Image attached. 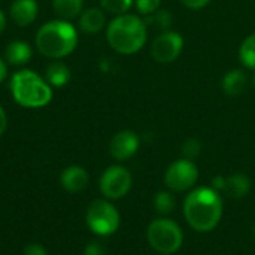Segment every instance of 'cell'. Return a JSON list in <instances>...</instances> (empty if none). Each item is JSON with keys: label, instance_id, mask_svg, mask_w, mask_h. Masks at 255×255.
Segmentation results:
<instances>
[{"label": "cell", "instance_id": "9", "mask_svg": "<svg viewBox=\"0 0 255 255\" xmlns=\"http://www.w3.org/2000/svg\"><path fill=\"white\" fill-rule=\"evenodd\" d=\"M184 51V37L175 31H161L151 45V55L160 64H169L179 58Z\"/></svg>", "mask_w": 255, "mask_h": 255}, {"label": "cell", "instance_id": "11", "mask_svg": "<svg viewBox=\"0 0 255 255\" xmlns=\"http://www.w3.org/2000/svg\"><path fill=\"white\" fill-rule=\"evenodd\" d=\"M60 182L63 188L69 193H79L87 188L90 182L88 172L81 166H69L61 172Z\"/></svg>", "mask_w": 255, "mask_h": 255}, {"label": "cell", "instance_id": "3", "mask_svg": "<svg viewBox=\"0 0 255 255\" xmlns=\"http://www.w3.org/2000/svg\"><path fill=\"white\" fill-rule=\"evenodd\" d=\"M78 31L66 19H54L43 24L36 34L37 51L48 58H63L75 51Z\"/></svg>", "mask_w": 255, "mask_h": 255}, {"label": "cell", "instance_id": "32", "mask_svg": "<svg viewBox=\"0 0 255 255\" xmlns=\"http://www.w3.org/2000/svg\"><path fill=\"white\" fill-rule=\"evenodd\" d=\"M250 84H251V85L255 88V70H254V73H253V76L250 78Z\"/></svg>", "mask_w": 255, "mask_h": 255}, {"label": "cell", "instance_id": "13", "mask_svg": "<svg viewBox=\"0 0 255 255\" xmlns=\"http://www.w3.org/2000/svg\"><path fill=\"white\" fill-rule=\"evenodd\" d=\"M250 85V76L244 69H232L223 76V91L229 97H238L241 96Z\"/></svg>", "mask_w": 255, "mask_h": 255}, {"label": "cell", "instance_id": "1", "mask_svg": "<svg viewBox=\"0 0 255 255\" xmlns=\"http://www.w3.org/2000/svg\"><path fill=\"white\" fill-rule=\"evenodd\" d=\"M184 217L196 232H211L221 221L223 199L212 187L196 188L184 202Z\"/></svg>", "mask_w": 255, "mask_h": 255}, {"label": "cell", "instance_id": "28", "mask_svg": "<svg viewBox=\"0 0 255 255\" xmlns=\"http://www.w3.org/2000/svg\"><path fill=\"white\" fill-rule=\"evenodd\" d=\"M224 185H226V178L224 176H215L212 179V188L215 191H223Z\"/></svg>", "mask_w": 255, "mask_h": 255}, {"label": "cell", "instance_id": "30", "mask_svg": "<svg viewBox=\"0 0 255 255\" xmlns=\"http://www.w3.org/2000/svg\"><path fill=\"white\" fill-rule=\"evenodd\" d=\"M7 75V67H6V63L0 58V82H3V79L6 78Z\"/></svg>", "mask_w": 255, "mask_h": 255}, {"label": "cell", "instance_id": "17", "mask_svg": "<svg viewBox=\"0 0 255 255\" xmlns=\"http://www.w3.org/2000/svg\"><path fill=\"white\" fill-rule=\"evenodd\" d=\"M45 76H46V82L51 87H64L70 79V70L64 63L57 60L48 64L45 70Z\"/></svg>", "mask_w": 255, "mask_h": 255}, {"label": "cell", "instance_id": "2", "mask_svg": "<svg viewBox=\"0 0 255 255\" xmlns=\"http://www.w3.org/2000/svg\"><path fill=\"white\" fill-rule=\"evenodd\" d=\"M106 39L109 46L123 55L139 52L148 39V25L145 19L134 13H124L115 16L106 28Z\"/></svg>", "mask_w": 255, "mask_h": 255}, {"label": "cell", "instance_id": "34", "mask_svg": "<svg viewBox=\"0 0 255 255\" xmlns=\"http://www.w3.org/2000/svg\"><path fill=\"white\" fill-rule=\"evenodd\" d=\"M160 255H169V254H160Z\"/></svg>", "mask_w": 255, "mask_h": 255}, {"label": "cell", "instance_id": "31", "mask_svg": "<svg viewBox=\"0 0 255 255\" xmlns=\"http://www.w3.org/2000/svg\"><path fill=\"white\" fill-rule=\"evenodd\" d=\"M4 27H6V16H4L3 10L0 9V33L4 30Z\"/></svg>", "mask_w": 255, "mask_h": 255}, {"label": "cell", "instance_id": "18", "mask_svg": "<svg viewBox=\"0 0 255 255\" xmlns=\"http://www.w3.org/2000/svg\"><path fill=\"white\" fill-rule=\"evenodd\" d=\"M54 10L61 19H72L82 12L84 0H52Z\"/></svg>", "mask_w": 255, "mask_h": 255}, {"label": "cell", "instance_id": "29", "mask_svg": "<svg viewBox=\"0 0 255 255\" xmlns=\"http://www.w3.org/2000/svg\"><path fill=\"white\" fill-rule=\"evenodd\" d=\"M6 127H7V117H6V112L3 111V108L0 106V136L4 133Z\"/></svg>", "mask_w": 255, "mask_h": 255}, {"label": "cell", "instance_id": "6", "mask_svg": "<svg viewBox=\"0 0 255 255\" xmlns=\"http://www.w3.org/2000/svg\"><path fill=\"white\" fill-rule=\"evenodd\" d=\"M87 226L97 236H111L120 227V212L108 200L99 199L94 200L87 209Z\"/></svg>", "mask_w": 255, "mask_h": 255}, {"label": "cell", "instance_id": "23", "mask_svg": "<svg viewBox=\"0 0 255 255\" xmlns=\"http://www.w3.org/2000/svg\"><path fill=\"white\" fill-rule=\"evenodd\" d=\"M181 151H182L184 158H187V160H194V158H197V157L200 155V152H202V143H200L199 139L190 137V139H187V140L182 143Z\"/></svg>", "mask_w": 255, "mask_h": 255}, {"label": "cell", "instance_id": "26", "mask_svg": "<svg viewBox=\"0 0 255 255\" xmlns=\"http://www.w3.org/2000/svg\"><path fill=\"white\" fill-rule=\"evenodd\" d=\"M84 255H105V248L99 242H90L84 250Z\"/></svg>", "mask_w": 255, "mask_h": 255}, {"label": "cell", "instance_id": "19", "mask_svg": "<svg viewBox=\"0 0 255 255\" xmlns=\"http://www.w3.org/2000/svg\"><path fill=\"white\" fill-rule=\"evenodd\" d=\"M239 60L248 69L255 70V33H251L244 39L239 46Z\"/></svg>", "mask_w": 255, "mask_h": 255}, {"label": "cell", "instance_id": "33", "mask_svg": "<svg viewBox=\"0 0 255 255\" xmlns=\"http://www.w3.org/2000/svg\"><path fill=\"white\" fill-rule=\"evenodd\" d=\"M254 235H255V226H254Z\"/></svg>", "mask_w": 255, "mask_h": 255}, {"label": "cell", "instance_id": "14", "mask_svg": "<svg viewBox=\"0 0 255 255\" xmlns=\"http://www.w3.org/2000/svg\"><path fill=\"white\" fill-rule=\"evenodd\" d=\"M251 190V181L245 173H235L226 178V185L223 193L235 200L244 199Z\"/></svg>", "mask_w": 255, "mask_h": 255}, {"label": "cell", "instance_id": "4", "mask_svg": "<svg viewBox=\"0 0 255 255\" xmlns=\"http://www.w3.org/2000/svg\"><path fill=\"white\" fill-rule=\"evenodd\" d=\"M9 87L15 102L22 108H43L52 99L51 85L42 76L28 69L13 73Z\"/></svg>", "mask_w": 255, "mask_h": 255}, {"label": "cell", "instance_id": "5", "mask_svg": "<svg viewBox=\"0 0 255 255\" xmlns=\"http://www.w3.org/2000/svg\"><path fill=\"white\" fill-rule=\"evenodd\" d=\"M146 238L149 245L160 254L172 255L182 247L184 242L181 227L169 218L154 220L146 230Z\"/></svg>", "mask_w": 255, "mask_h": 255}, {"label": "cell", "instance_id": "8", "mask_svg": "<svg viewBox=\"0 0 255 255\" xmlns=\"http://www.w3.org/2000/svg\"><path fill=\"white\" fill-rule=\"evenodd\" d=\"M199 179V169L194 164L193 160L179 158L173 161L166 173H164V182L172 191H187L196 185Z\"/></svg>", "mask_w": 255, "mask_h": 255}, {"label": "cell", "instance_id": "10", "mask_svg": "<svg viewBox=\"0 0 255 255\" xmlns=\"http://www.w3.org/2000/svg\"><path fill=\"white\" fill-rule=\"evenodd\" d=\"M139 145H140V139L134 131L123 130L112 137L109 143V152L115 160L124 161L131 158L137 152Z\"/></svg>", "mask_w": 255, "mask_h": 255}, {"label": "cell", "instance_id": "12", "mask_svg": "<svg viewBox=\"0 0 255 255\" xmlns=\"http://www.w3.org/2000/svg\"><path fill=\"white\" fill-rule=\"evenodd\" d=\"M37 3L36 0H13L10 4V18L15 24L25 27L30 25L37 16Z\"/></svg>", "mask_w": 255, "mask_h": 255}, {"label": "cell", "instance_id": "15", "mask_svg": "<svg viewBox=\"0 0 255 255\" xmlns=\"http://www.w3.org/2000/svg\"><path fill=\"white\" fill-rule=\"evenodd\" d=\"M106 24V16L103 9L99 7H90L84 10L79 16V27L84 33L94 34L99 33Z\"/></svg>", "mask_w": 255, "mask_h": 255}, {"label": "cell", "instance_id": "7", "mask_svg": "<svg viewBox=\"0 0 255 255\" xmlns=\"http://www.w3.org/2000/svg\"><path fill=\"white\" fill-rule=\"evenodd\" d=\"M133 179L130 172L123 166H111L108 167L99 181V187L102 194L108 200H118L124 197L131 188Z\"/></svg>", "mask_w": 255, "mask_h": 255}, {"label": "cell", "instance_id": "24", "mask_svg": "<svg viewBox=\"0 0 255 255\" xmlns=\"http://www.w3.org/2000/svg\"><path fill=\"white\" fill-rule=\"evenodd\" d=\"M134 6L142 16H148L161 7V0H134Z\"/></svg>", "mask_w": 255, "mask_h": 255}, {"label": "cell", "instance_id": "21", "mask_svg": "<svg viewBox=\"0 0 255 255\" xmlns=\"http://www.w3.org/2000/svg\"><path fill=\"white\" fill-rule=\"evenodd\" d=\"M102 9L118 16L128 13L131 6L134 4V0H100Z\"/></svg>", "mask_w": 255, "mask_h": 255}, {"label": "cell", "instance_id": "20", "mask_svg": "<svg viewBox=\"0 0 255 255\" xmlns=\"http://www.w3.org/2000/svg\"><path fill=\"white\" fill-rule=\"evenodd\" d=\"M143 19H145V24H146L148 27L152 25L154 28H157V30H160V31H167V30H170V25H172V22H173L172 13H170L167 9H161V7H160L158 10H155L154 13L145 16Z\"/></svg>", "mask_w": 255, "mask_h": 255}, {"label": "cell", "instance_id": "22", "mask_svg": "<svg viewBox=\"0 0 255 255\" xmlns=\"http://www.w3.org/2000/svg\"><path fill=\"white\" fill-rule=\"evenodd\" d=\"M154 208L160 215H167L175 208V199L169 191H158L154 197Z\"/></svg>", "mask_w": 255, "mask_h": 255}, {"label": "cell", "instance_id": "25", "mask_svg": "<svg viewBox=\"0 0 255 255\" xmlns=\"http://www.w3.org/2000/svg\"><path fill=\"white\" fill-rule=\"evenodd\" d=\"M24 255H48V251L40 244H28L24 248Z\"/></svg>", "mask_w": 255, "mask_h": 255}, {"label": "cell", "instance_id": "27", "mask_svg": "<svg viewBox=\"0 0 255 255\" xmlns=\"http://www.w3.org/2000/svg\"><path fill=\"white\" fill-rule=\"evenodd\" d=\"M211 0H181V3L187 7V9H191V10H199V9H203L205 6L209 4Z\"/></svg>", "mask_w": 255, "mask_h": 255}, {"label": "cell", "instance_id": "16", "mask_svg": "<svg viewBox=\"0 0 255 255\" xmlns=\"http://www.w3.org/2000/svg\"><path fill=\"white\" fill-rule=\"evenodd\" d=\"M31 46L27 42L22 40H13L6 46V52L4 57L7 60V63L13 64V66H22L25 63L30 61L31 58Z\"/></svg>", "mask_w": 255, "mask_h": 255}]
</instances>
